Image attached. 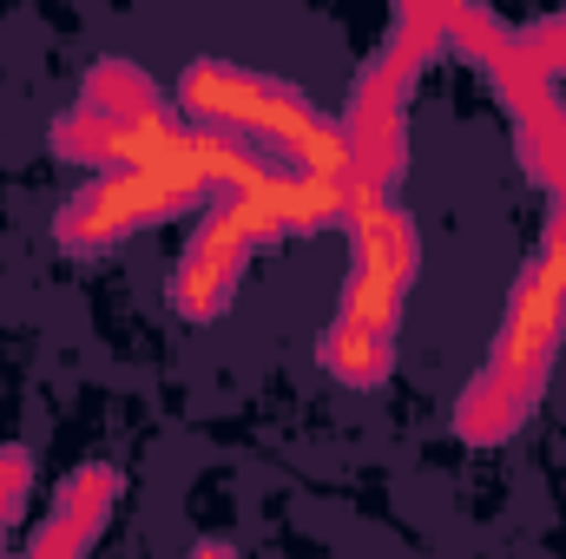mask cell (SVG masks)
<instances>
[{"instance_id": "cell-1", "label": "cell", "mask_w": 566, "mask_h": 559, "mask_svg": "<svg viewBox=\"0 0 566 559\" xmlns=\"http://www.w3.org/2000/svg\"><path fill=\"white\" fill-rule=\"evenodd\" d=\"M560 342H566V198H554L541 251L507 296V316L488 342V362L468 382V395L454 402V434L468 447H501L507 434H521L527 415L541 409L547 382H554Z\"/></svg>"}, {"instance_id": "cell-2", "label": "cell", "mask_w": 566, "mask_h": 559, "mask_svg": "<svg viewBox=\"0 0 566 559\" xmlns=\"http://www.w3.org/2000/svg\"><path fill=\"white\" fill-rule=\"evenodd\" d=\"M343 224L356 238V271L343 283V309L323 329L316 356L343 389H382L396 376V323L422 271V238H416V218L396 204V191L363 178L349 184Z\"/></svg>"}, {"instance_id": "cell-3", "label": "cell", "mask_w": 566, "mask_h": 559, "mask_svg": "<svg viewBox=\"0 0 566 559\" xmlns=\"http://www.w3.org/2000/svg\"><path fill=\"white\" fill-rule=\"evenodd\" d=\"M356 184V178H349ZM349 184L336 178H303V171H271L264 184L251 191H224L205 204L185 257L171 264L165 283V303L171 316L185 323H211L224 316V303L238 296V277L251 264V251L277 244V238H303V231H329L343 224V204H349Z\"/></svg>"}, {"instance_id": "cell-4", "label": "cell", "mask_w": 566, "mask_h": 559, "mask_svg": "<svg viewBox=\"0 0 566 559\" xmlns=\"http://www.w3.org/2000/svg\"><path fill=\"white\" fill-rule=\"evenodd\" d=\"M178 119L211 126V133H258L277 151H290V165L303 178H336V184L356 178L343 119L310 106V93L283 86L271 73L231 66V60H191L178 73Z\"/></svg>"}, {"instance_id": "cell-5", "label": "cell", "mask_w": 566, "mask_h": 559, "mask_svg": "<svg viewBox=\"0 0 566 559\" xmlns=\"http://www.w3.org/2000/svg\"><path fill=\"white\" fill-rule=\"evenodd\" d=\"M441 7H402L389 40L376 46V60L363 66L349 113H343V139H349V165L363 184L396 191L402 178V151H409V93L422 80V66L441 53Z\"/></svg>"}, {"instance_id": "cell-6", "label": "cell", "mask_w": 566, "mask_h": 559, "mask_svg": "<svg viewBox=\"0 0 566 559\" xmlns=\"http://www.w3.org/2000/svg\"><path fill=\"white\" fill-rule=\"evenodd\" d=\"M191 204H205V191L178 184V178H99L60 204L53 238H60V251L93 257V251H113V244L139 238V231L165 224L171 211H191Z\"/></svg>"}, {"instance_id": "cell-7", "label": "cell", "mask_w": 566, "mask_h": 559, "mask_svg": "<svg viewBox=\"0 0 566 559\" xmlns=\"http://www.w3.org/2000/svg\"><path fill=\"white\" fill-rule=\"evenodd\" d=\"M514 40H521V53L547 73V80H566V13L554 20H527V27H514Z\"/></svg>"}]
</instances>
